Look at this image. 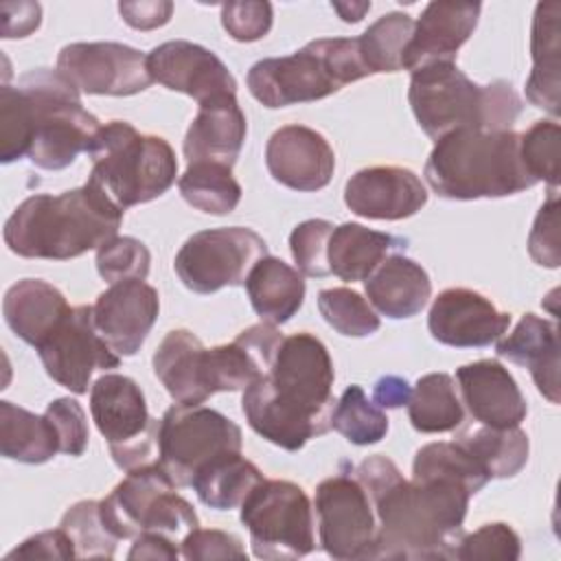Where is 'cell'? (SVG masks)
Instances as JSON below:
<instances>
[{
    "mask_svg": "<svg viewBox=\"0 0 561 561\" xmlns=\"http://www.w3.org/2000/svg\"><path fill=\"white\" fill-rule=\"evenodd\" d=\"M353 476L377 515L370 559H454L471 497L465 484L447 478L405 480L379 454L364 458Z\"/></svg>",
    "mask_w": 561,
    "mask_h": 561,
    "instance_id": "cell-1",
    "label": "cell"
},
{
    "mask_svg": "<svg viewBox=\"0 0 561 561\" xmlns=\"http://www.w3.org/2000/svg\"><path fill=\"white\" fill-rule=\"evenodd\" d=\"M333 381L327 346L300 331L283 337L272 370L243 390L241 410L259 436L280 449L298 451L307 440L331 430Z\"/></svg>",
    "mask_w": 561,
    "mask_h": 561,
    "instance_id": "cell-2",
    "label": "cell"
},
{
    "mask_svg": "<svg viewBox=\"0 0 561 561\" xmlns=\"http://www.w3.org/2000/svg\"><path fill=\"white\" fill-rule=\"evenodd\" d=\"M123 213L101 188L85 182L59 195L26 197L7 219L2 237L18 256L68 261L116 237Z\"/></svg>",
    "mask_w": 561,
    "mask_h": 561,
    "instance_id": "cell-3",
    "label": "cell"
},
{
    "mask_svg": "<svg viewBox=\"0 0 561 561\" xmlns=\"http://www.w3.org/2000/svg\"><path fill=\"white\" fill-rule=\"evenodd\" d=\"M425 180L443 199L506 197L533 188L537 182L519 156V134L513 129H456L436 140Z\"/></svg>",
    "mask_w": 561,
    "mask_h": 561,
    "instance_id": "cell-4",
    "label": "cell"
},
{
    "mask_svg": "<svg viewBox=\"0 0 561 561\" xmlns=\"http://www.w3.org/2000/svg\"><path fill=\"white\" fill-rule=\"evenodd\" d=\"M408 101L419 127L438 140L456 129H513L522 99L508 81L480 85L456 61L430 64L412 72Z\"/></svg>",
    "mask_w": 561,
    "mask_h": 561,
    "instance_id": "cell-5",
    "label": "cell"
},
{
    "mask_svg": "<svg viewBox=\"0 0 561 561\" xmlns=\"http://www.w3.org/2000/svg\"><path fill=\"white\" fill-rule=\"evenodd\" d=\"M88 182L101 188L121 210L164 195L178 175V160L162 136L140 134L127 121H110L96 129L88 151Z\"/></svg>",
    "mask_w": 561,
    "mask_h": 561,
    "instance_id": "cell-6",
    "label": "cell"
},
{
    "mask_svg": "<svg viewBox=\"0 0 561 561\" xmlns=\"http://www.w3.org/2000/svg\"><path fill=\"white\" fill-rule=\"evenodd\" d=\"M370 77L357 37H320L285 57H267L248 70V90L265 107H287L331 96Z\"/></svg>",
    "mask_w": 561,
    "mask_h": 561,
    "instance_id": "cell-7",
    "label": "cell"
},
{
    "mask_svg": "<svg viewBox=\"0 0 561 561\" xmlns=\"http://www.w3.org/2000/svg\"><path fill=\"white\" fill-rule=\"evenodd\" d=\"M31 118L26 158L46 171L70 167L88 145L99 118L81 103V92L55 68H35L18 79Z\"/></svg>",
    "mask_w": 561,
    "mask_h": 561,
    "instance_id": "cell-8",
    "label": "cell"
},
{
    "mask_svg": "<svg viewBox=\"0 0 561 561\" xmlns=\"http://www.w3.org/2000/svg\"><path fill=\"white\" fill-rule=\"evenodd\" d=\"M175 489L178 484L160 462L136 467L107 497L99 500L101 519L118 541L158 533L182 543L188 533L199 528V519L191 502Z\"/></svg>",
    "mask_w": 561,
    "mask_h": 561,
    "instance_id": "cell-9",
    "label": "cell"
},
{
    "mask_svg": "<svg viewBox=\"0 0 561 561\" xmlns=\"http://www.w3.org/2000/svg\"><path fill=\"white\" fill-rule=\"evenodd\" d=\"M239 508L256 559H300L316 550L313 506L296 482L263 478Z\"/></svg>",
    "mask_w": 561,
    "mask_h": 561,
    "instance_id": "cell-10",
    "label": "cell"
},
{
    "mask_svg": "<svg viewBox=\"0 0 561 561\" xmlns=\"http://www.w3.org/2000/svg\"><path fill=\"white\" fill-rule=\"evenodd\" d=\"M241 427L226 414L197 405H171L158 427V462L178 486H191L208 462L241 451Z\"/></svg>",
    "mask_w": 561,
    "mask_h": 561,
    "instance_id": "cell-11",
    "label": "cell"
},
{
    "mask_svg": "<svg viewBox=\"0 0 561 561\" xmlns=\"http://www.w3.org/2000/svg\"><path fill=\"white\" fill-rule=\"evenodd\" d=\"M90 414L107 440L116 467L131 471L158 456V427L140 386L125 375L105 373L90 388Z\"/></svg>",
    "mask_w": 561,
    "mask_h": 561,
    "instance_id": "cell-12",
    "label": "cell"
},
{
    "mask_svg": "<svg viewBox=\"0 0 561 561\" xmlns=\"http://www.w3.org/2000/svg\"><path fill=\"white\" fill-rule=\"evenodd\" d=\"M263 256H267V243L252 228H210L184 241L173 270L186 289L215 294L224 287L243 285Z\"/></svg>",
    "mask_w": 561,
    "mask_h": 561,
    "instance_id": "cell-13",
    "label": "cell"
},
{
    "mask_svg": "<svg viewBox=\"0 0 561 561\" xmlns=\"http://www.w3.org/2000/svg\"><path fill=\"white\" fill-rule=\"evenodd\" d=\"M35 351L46 375L75 394H85L96 373H107L121 364V355L103 340L94 324L92 305L70 307Z\"/></svg>",
    "mask_w": 561,
    "mask_h": 561,
    "instance_id": "cell-14",
    "label": "cell"
},
{
    "mask_svg": "<svg viewBox=\"0 0 561 561\" xmlns=\"http://www.w3.org/2000/svg\"><path fill=\"white\" fill-rule=\"evenodd\" d=\"M320 546L331 559H370L377 515L368 491L351 473H335L316 489Z\"/></svg>",
    "mask_w": 561,
    "mask_h": 561,
    "instance_id": "cell-15",
    "label": "cell"
},
{
    "mask_svg": "<svg viewBox=\"0 0 561 561\" xmlns=\"http://www.w3.org/2000/svg\"><path fill=\"white\" fill-rule=\"evenodd\" d=\"M57 70L85 94L131 96L153 79L147 55L121 42H75L59 50Z\"/></svg>",
    "mask_w": 561,
    "mask_h": 561,
    "instance_id": "cell-16",
    "label": "cell"
},
{
    "mask_svg": "<svg viewBox=\"0 0 561 561\" xmlns=\"http://www.w3.org/2000/svg\"><path fill=\"white\" fill-rule=\"evenodd\" d=\"M153 81L195 99L199 105L217 96L237 94V79L208 48L188 39H171L147 53Z\"/></svg>",
    "mask_w": 561,
    "mask_h": 561,
    "instance_id": "cell-17",
    "label": "cell"
},
{
    "mask_svg": "<svg viewBox=\"0 0 561 561\" xmlns=\"http://www.w3.org/2000/svg\"><path fill=\"white\" fill-rule=\"evenodd\" d=\"M511 324V316L500 311L486 296L467 287L440 291L427 316V329L440 344L454 348H482L497 342Z\"/></svg>",
    "mask_w": 561,
    "mask_h": 561,
    "instance_id": "cell-18",
    "label": "cell"
},
{
    "mask_svg": "<svg viewBox=\"0 0 561 561\" xmlns=\"http://www.w3.org/2000/svg\"><path fill=\"white\" fill-rule=\"evenodd\" d=\"M265 167L278 184L311 193L331 182L335 153L320 131L305 125H285L265 145Z\"/></svg>",
    "mask_w": 561,
    "mask_h": 561,
    "instance_id": "cell-19",
    "label": "cell"
},
{
    "mask_svg": "<svg viewBox=\"0 0 561 561\" xmlns=\"http://www.w3.org/2000/svg\"><path fill=\"white\" fill-rule=\"evenodd\" d=\"M92 311L103 340L118 355L131 357L158 320L160 296L145 280H121L99 294Z\"/></svg>",
    "mask_w": 561,
    "mask_h": 561,
    "instance_id": "cell-20",
    "label": "cell"
},
{
    "mask_svg": "<svg viewBox=\"0 0 561 561\" xmlns=\"http://www.w3.org/2000/svg\"><path fill=\"white\" fill-rule=\"evenodd\" d=\"M344 204L359 217L397 221L416 215L427 204V191L405 167H368L346 182Z\"/></svg>",
    "mask_w": 561,
    "mask_h": 561,
    "instance_id": "cell-21",
    "label": "cell"
},
{
    "mask_svg": "<svg viewBox=\"0 0 561 561\" xmlns=\"http://www.w3.org/2000/svg\"><path fill=\"white\" fill-rule=\"evenodd\" d=\"M458 394L473 421L486 427H517L526 414V399L497 359H480L456 370Z\"/></svg>",
    "mask_w": 561,
    "mask_h": 561,
    "instance_id": "cell-22",
    "label": "cell"
},
{
    "mask_svg": "<svg viewBox=\"0 0 561 561\" xmlns=\"http://www.w3.org/2000/svg\"><path fill=\"white\" fill-rule=\"evenodd\" d=\"M480 2H430L414 22L410 44L403 53V70H419L430 64L456 61L458 48L478 26Z\"/></svg>",
    "mask_w": 561,
    "mask_h": 561,
    "instance_id": "cell-23",
    "label": "cell"
},
{
    "mask_svg": "<svg viewBox=\"0 0 561 561\" xmlns=\"http://www.w3.org/2000/svg\"><path fill=\"white\" fill-rule=\"evenodd\" d=\"M248 134V121L234 94L217 96L199 105L184 136V158L230 167L237 162Z\"/></svg>",
    "mask_w": 561,
    "mask_h": 561,
    "instance_id": "cell-24",
    "label": "cell"
},
{
    "mask_svg": "<svg viewBox=\"0 0 561 561\" xmlns=\"http://www.w3.org/2000/svg\"><path fill=\"white\" fill-rule=\"evenodd\" d=\"M495 353L530 370L537 390L559 403V327L535 313H524L513 333L500 337Z\"/></svg>",
    "mask_w": 561,
    "mask_h": 561,
    "instance_id": "cell-25",
    "label": "cell"
},
{
    "mask_svg": "<svg viewBox=\"0 0 561 561\" xmlns=\"http://www.w3.org/2000/svg\"><path fill=\"white\" fill-rule=\"evenodd\" d=\"M368 302L381 316L392 320L412 318L427 305L432 280L427 272L403 254H390L364 280Z\"/></svg>",
    "mask_w": 561,
    "mask_h": 561,
    "instance_id": "cell-26",
    "label": "cell"
},
{
    "mask_svg": "<svg viewBox=\"0 0 561 561\" xmlns=\"http://www.w3.org/2000/svg\"><path fill=\"white\" fill-rule=\"evenodd\" d=\"M561 4L539 2L533 15V31H530V57L533 70L526 81V99L535 105L546 110L552 116H559V88H561Z\"/></svg>",
    "mask_w": 561,
    "mask_h": 561,
    "instance_id": "cell-27",
    "label": "cell"
},
{
    "mask_svg": "<svg viewBox=\"0 0 561 561\" xmlns=\"http://www.w3.org/2000/svg\"><path fill=\"white\" fill-rule=\"evenodd\" d=\"M206 346L188 329H173L153 353V373L175 403L197 405L210 394L204 383Z\"/></svg>",
    "mask_w": 561,
    "mask_h": 561,
    "instance_id": "cell-28",
    "label": "cell"
},
{
    "mask_svg": "<svg viewBox=\"0 0 561 561\" xmlns=\"http://www.w3.org/2000/svg\"><path fill=\"white\" fill-rule=\"evenodd\" d=\"M70 311L66 296L42 278H22L11 285L2 300L9 329L31 346H37Z\"/></svg>",
    "mask_w": 561,
    "mask_h": 561,
    "instance_id": "cell-29",
    "label": "cell"
},
{
    "mask_svg": "<svg viewBox=\"0 0 561 561\" xmlns=\"http://www.w3.org/2000/svg\"><path fill=\"white\" fill-rule=\"evenodd\" d=\"M405 245L403 239L346 221L333 228L329 239V270L333 276L353 283L366 280L381 261Z\"/></svg>",
    "mask_w": 561,
    "mask_h": 561,
    "instance_id": "cell-30",
    "label": "cell"
},
{
    "mask_svg": "<svg viewBox=\"0 0 561 561\" xmlns=\"http://www.w3.org/2000/svg\"><path fill=\"white\" fill-rule=\"evenodd\" d=\"M252 309L263 322L285 324L305 300V278L278 256H263L245 278Z\"/></svg>",
    "mask_w": 561,
    "mask_h": 561,
    "instance_id": "cell-31",
    "label": "cell"
},
{
    "mask_svg": "<svg viewBox=\"0 0 561 561\" xmlns=\"http://www.w3.org/2000/svg\"><path fill=\"white\" fill-rule=\"evenodd\" d=\"M0 451L9 460L42 465L59 451V440L46 414L0 401Z\"/></svg>",
    "mask_w": 561,
    "mask_h": 561,
    "instance_id": "cell-32",
    "label": "cell"
},
{
    "mask_svg": "<svg viewBox=\"0 0 561 561\" xmlns=\"http://www.w3.org/2000/svg\"><path fill=\"white\" fill-rule=\"evenodd\" d=\"M408 416L416 432L443 434L454 432L465 421V405L458 386L447 373H427L419 377L410 399Z\"/></svg>",
    "mask_w": 561,
    "mask_h": 561,
    "instance_id": "cell-33",
    "label": "cell"
},
{
    "mask_svg": "<svg viewBox=\"0 0 561 561\" xmlns=\"http://www.w3.org/2000/svg\"><path fill=\"white\" fill-rule=\"evenodd\" d=\"M263 480V473L241 451L226 454L208 462L193 478L191 486L199 502L215 511H230L241 506L248 493Z\"/></svg>",
    "mask_w": 561,
    "mask_h": 561,
    "instance_id": "cell-34",
    "label": "cell"
},
{
    "mask_svg": "<svg viewBox=\"0 0 561 561\" xmlns=\"http://www.w3.org/2000/svg\"><path fill=\"white\" fill-rule=\"evenodd\" d=\"M456 440L484 467L489 478H513L528 462V436L517 427H469Z\"/></svg>",
    "mask_w": 561,
    "mask_h": 561,
    "instance_id": "cell-35",
    "label": "cell"
},
{
    "mask_svg": "<svg viewBox=\"0 0 561 561\" xmlns=\"http://www.w3.org/2000/svg\"><path fill=\"white\" fill-rule=\"evenodd\" d=\"M180 195L193 208L208 215H228L241 202V184L232 169L215 162H193L178 180Z\"/></svg>",
    "mask_w": 561,
    "mask_h": 561,
    "instance_id": "cell-36",
    "label": "cell"
},
{
    "mask_svg": "<svg viewBox=\"0 0 561 561\" xmlns=\"http://www.w3.org/2000/svg\"><path fill=\"white\" fill-rule=\"evenodd\" d=\"M414 20L408 13L390 11L377 18L359 37V53L370 75L403 70V53L410 44Z\"/></svg>",
    "mask_w": 561,
    "mask_h": 561,
    "instance_id": "cell-37",
    "label": "cell"
},
{
    "mask_svg": "<svg viewBox=\"0 0 561 561\" xmlns=\"http://www.w3.org/2000/svg\"><path fill=\"white\" fill-rule=\"evenodd\" d=\"M412 478H447L465 484L471 495L491 480L484 467L458 443L440 440L423 445L412 462Z\"/></svg>",
    "mask_w": 561,
    "mask_h": 561,
    "instance_id": "cell-38",
    "label": "cell"
},
{
    "mask_svg": "<svg viewBox=\"0 0 561 561\" xmlns=\"http://www.w3.org/2000/svg\"><path fill=\"white\" fill-rule=\"evenodd\" d=\"M331 427L353 445H375L388 432V416L383 408L366 397L362 386H348L335 401Z\"/></svg>",
    "mask_w": 561,
    "mask_h": 561,
    "instance_id": "cell-39",
    "label": "cell"
},
{
    "mask_svg": "<svg viewBox=\"0 0 561 561\" xmlns=\"http://www.w3.org/2000/svg\"><path fill=\"white\" fill-rule=\"evenodd\" d=\"M318 309L324 322L346 337H366L381 327L373 305L348 287L322 289L318 294Z\"/></svg>",
    "mask_w": 561,
    "mask_h": 561,
    "instance_id": "cell-40",
    "label": "cell"
},
{
    "mask_svg": "<svg viewBox=\"0 0 561 561\" xmlns=\"http://www.w3.org/2000/svg\"><path fill=\"white\" fill-rule=\"evenodd\" d=\"M59 526L70 537L77 559H112L114 557L118 539L103 524L99 500H81L72 504L64 513Z\"/></svg>",
    "mask_w": 561,
    "mask_h": 561,
    "instance_id": "cell-41",
    "label": "cell"
},
{
    "mask_svg": "<svg viewBox=\"0 0 561 561\" xmlns=\"http://www.w3.org/2000/svg\"><path fill=\"white\" fill-rule=\"evenodd\" d=\"M519 156L535 182L559 186V123L537 121L519 134Z\"/></svg>",
    "mask_w": 561,
    "mask_h": 561,
    "instance_id": "cell-42",
    "label": "cell"
},
{
    "mask_svg": "<svg viewBox=\"0 0 561 561\" xmlns=\"http://www.w3.org/2000/svg\"><path fill=\"white\" fill-rule=\"evenodd\" d=\"M151 254L147 245L134 237H112L96 250V272L110 285L121 280H145Z\"/></svg>",
    "mask_w": 561,
    "mask_h": 561,
    "instance_id": "cell-43",
    "label": "cell"
},
{
    "mask_svg": "<svg viewBox=\"0 0 561 561\" xmlns=\"http://www.w3.org/2000/svg\"><path fill=\"white\" fill-rule=\"evenodd\" d=\"M31 118L24 94L18 85L0 88V160L15 162L28 153Z\"/></svg>",
    "mask_w": 561,
    "mask_h": 561,
    "instance_id": "cell-44",
    "label": "cell"
},
{
    "mask_svg": "<svg viewBox=\"0 0 561 561\" xmlns=\"http://www.w3.org/2000/svg\"><path fill=\"white\" fill-rule=\"evenodd\" d=\"M333 228L335 226L327 219H307L291 230L289 250L302 276L322 278L331 274L327 254Z\"/></svg>",
    "mask_w": 561,
    "mask_h": 561,
    "instance_id": "cell-45",
    "label": "cell"
},
{
    "mask_svg": "<svg viewBox=\"0 0 561 561\" xmlns=\"http://www.w3.org/2000/svg\"><path fill=\"white\" fill-rule=\"evenodd\" d=\"M522 539L519 535L504 522L484 524L478 530L462 535L454 559H519Z\"/></svg>",
    "mask_w": 561,
    "mask_h": 561,
    "instance_id": "cell-46",
    "label": "cell"
},
{
    "mask_svg": "<svg viewBox=\"0 0 561 561\" xmlns=\"http://www.w3.org/2000/svg\"><path fill=\"white\" fill-rule=\"evenodd\" d=\"M44 414L55 427L59 451L68 456H81L90 438L88 419L81 403L70 397H59L46 405Z\"/></svg>",
    "mask_w": 561,
    "mask_h": 561,
    "instance_id": "cell-47",
    "label": "cell"
},
{
    "mask_svg": "<svg viewBox=\"0 0 561 561\" xmlns=\"http://www.w3.org/2000/svg\"><path fill=\"white\" fill-rule=\"evenodd\" d=\"M528 252L537 265L557 270L561 263L559 254V195L550 191L548 199L539 208L533 230L528 234Z\"/></svg>",
    "mask_w": 561,
    "mask_h": 561,
    "instance_id": "cell-48",
    "label": "cell"
},
{
    "mask_svg": "<svg viewBox=\"0 0 561 561\" xmlns=\"http://www.w3.org/2000/svg\"><path fill=\"white\" fill-rule=\"evenodd\" d=\"M270 2H226L221 4V26L237 42H256L272 28Z\"/></svg>",
    "mask_w": 561,
    "mask_h": 561,
    "instance_id": "cell-49",
    "label": "cell"
},
{
    "mask_svg": "<svg viewBox=\"0 0 561 561\" xmlns=\"http://www.w3.org/2000/svg\"><path fill=\"white\" fill-rule=\"evenodd\" d=\"M180 552L188 561H210V559H248V552L239 537L232 533H224L217 528H195L188 533L182 543Z\"/></svg>",
    "mask_w": 561,
    "mask_h": 561,
    "instance_id": "cell-50",
    "label": "cell"
},
{
    "mask_svg": "<svg viewBox=\"0 0 561 561\" xmlns=\"http://www.w3.org/2000/svg\"><path fill=\"white\" fill-rule=\"evenodd\" d=\"M77 559L75 546L66 530L59 526L55 530L37 533L28 539H24L18 548H13L7 559Z\"/></svg>",
    "mask_w": 561,
    "mask_h": 561,
    "instance_id": "cell-51",
    "label": "cell"
},
{
    "mask_svg": "<svg viewBox=\"0 0 561 561\" xmlns=\"http://www.w3.org/2000/svg\"><path fill=\"white\" fill-rule=\"evenodd\" d=\"M118 13L131 28L151 31L164 26L171 20L173 2L169 0H140V2H121Z\"/></svg>",
    "mask_w": 561,
    "mask_h": 561,
    "instance_id": "cell-52",
    "label": "cell"
},
{
    "mask_svg": "<svg viewBox=\"0 0 561 561\" xmlns=\"http://www.w3.org/2000/svg\"><path fill=\"white\" fill-rule=\"evenodd\" d=\"M2 37H26L37 31L42 22V7L37 2H4L2 4Z\"/></svg>",
    "mask_w": 561,
    "mask_h": 561,
    "instance_id": "cell-53",
    "label": "cell"
},
{
    "mask_svg": "<svg viewBox=\"0 0 561 561\" xmlns=\"http://www.w3.org/2000/svg\"><path fill=\"white\" fill-rule=\"evenodd\" d=\"M180 543H175L173 539L158 535V533H140L138 537H134V543L127 552V559H167V561H175L178 557H182Z\"/></svg>",
    "mask_w": 561,
    "mask_h": 561,
    "instance_id": "cell-54",
    "label": "cell"
},
{
    "mask_svg": "<svg viewBox=\"0 0 561 561\" xmlns=\"http://www.w3.org/2000/svg\"><path fill=\"white\" fill-rule=\"evenodd\" d=\"M412 394L410 383L399 375H383L377 379L373 388V401L379 408H401L408 405V399Z\"/></svg>",
    "mask_w": 561,
    "mask_h": 561,
    "instance_id": "cell-55",
    "label": "cell"
},
{
    "mask_svg": "<svg viewBox=\"0 0 561 561\" xmlns=\"http://www.w3.org/2000/svg\"><path fill=\"white\" fill-rule=\"evenodd\" d=\"M331 9L337 11V15L344 22H359L366 11H370V2H331Z\"/></svg>",
    "mask_w": 561,
    "mask_h": 561,
    "instance_id": "cell-56",
    "label": "cell"
}]
</instances>
